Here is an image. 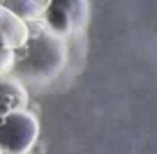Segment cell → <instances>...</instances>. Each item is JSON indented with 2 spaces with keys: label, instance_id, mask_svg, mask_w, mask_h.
<instances>
[{
  "label": "cell",
  "instance_id": "ba28073f",
  "mask_svg": "<svg viewBox=\"0 0 157 154\" xmlns=\"http://www.w3.org/2000/svg\"><path fill=\"white\" fill-rule=\"evenodd\" d=\"M0 154H2V149H0Z\"/></svg>",
  "mask_w": 157,
  "mask_h": 154
},
{
  "label": "cell",
  "instance_id": "5b68a950",
  "mask_svg": "<svg viewBox=\"0 0 157 154\" xmlns=\"http://www.w3.org/2000/svg\"><path fill=\"white\" fill-rule=\"evenodd\" d=\"M7 2V9L14 12L19 19L30 21V19H37L46 7L51 5V0H5Z\"/></svg>",
  "mask_w": 157,
  "mask_h": 154
},
{
  "label": "cell",
  "instance_id": "7a4b0ae2",
  "mask_svg": "<svg viewBox=\"0 0 157 154\" xmlns=\"http://www.w3.org/2000/svg\"><path fill=\"white\" fill-rule=\"evenodd\" d=\"M39 138V120L35 113L16 108L0 120V149L7 154H28Z\"/></svg>",
  "mask_w": 157,
  "mask_h": 154
},
{
  "label": "cell",
  "instance_id": "6da1fadb",
  "mask_svg": "<svg viewBox=\"0 0 157 154\" xmlns=\"http://www.w3.org/2000/svg\"><path fill=\"white\" fill-rule=\"evenodd\" d=\"M28 55L23 62H16V72L19 76H30V78H51L65 67L67 60V48H65L63 37L53 32H42L39 37H28L25 42Z\"/></svg>",
  "mask_w": 157,
  "mask_h": 154
},
{
  "label": "cell",
  "instance_id": "52a82bcc",
  "mask_svg": "<svg viewBox=\"0 0 157 154\" xmlns=\"http://www.w3.org/2000/svg\"><path fill=\"white\" fill-rule=\"evenodd\" d=\"M16 64V55L14 51H10V48H0V76L7 72H12Z\"/></svg>",
  "mask_w": 157,
  "mask_h": 154
},
{
  "label": "cell",
  "instance_id": "277c9868",
  "mask_svg": "<svg viewBox=\"0 0 157 154\" xmlns=\"http://www.w3.org/2000/svg\"><path fill=\"white\" fill-rule=\"evenodd\" d=\"M44 12H46V25H49V32L58 35V37H67V35H72V30L76 28L72 14H69L67 9H63V7L49 5Z\"/></svg>",
  "mask_w": 157,
  "mask_h": 154
},
{
  "label": "cell",
  "instance_id": "3957f363",
  "mask_svg": "<svg viewBox=\"0 0 157 154\" xmlns=\"http://www.w3.org/2000/svg\"><path fill=\"white\" fill-rule=\"evenodd\" d=\"M30 37V28L23 19L10 12L5 5H0V48H10V51H16V48L25 46Z\"/></svg>",
  "mask_w": 157,
  "mask_h": 154
},
{
  "label": "cell",
  "instance_id": "8992f818",
  "mask_svg": "<svg viewBox=\"0 0 157 154\" xmlns=\"http://www.w3.org/2000/svg\"><path fill=\"white\" fill-rule=\"evenodd\" d=\"M51 5H58V7H63V9H67L69 14H72L74 23H76V21L83 23L86 16H88V2H86V0H51Z\"/></svg>",
  "mask_w": 157,
  "mask_h": 154
}]
</instances>
